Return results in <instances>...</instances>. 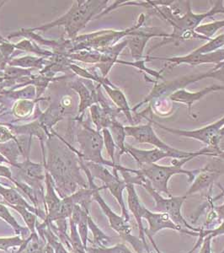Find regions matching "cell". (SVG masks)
Masks as SVG:
<instances>
[{"instance_id": "cell-31", "label": "cell", "mask_w": 224, "mask_h": 253, "mask_svg": "<svg viewBox=\"0 0 224 253\" xmlns=\"http://www.w3.org/2000/svg\"><path fill=\"white\" fill-rule=\"evenodd\" d=\"M222 235H224V219L222 220V223L219 227L216 228V229H213V230H203L202 229L201 232L199 233V240L196 242V244L195 245V247L191 249V252L194 253L196 250V248L201 247V243L203 242V239L205 237L209 236L210 237L213 239L216 236H222Z\"/></svg>"}, {"instance_id": "cell-19", "label": "cell", "mask_w": 224, "mask_h": 253, "mask_svg": "<svg viewBox=\"0 0 224 253\" xmlns=\"http://www.w3.org/2000/svg\"><path fill=\"white\" fill-rule=\"evenodd\" d=\"M126 153L135 160L139 167L157 164V162L161 161L162 159H175L174 156L170 153L164 152L157 148L152 150H140L134 147L126 145Z\"/></svg>"}, {"instance_id": "cell-10", "label": "cell", "mask_w": 224, "mask_h": 253, "mask_svg": "<svg viewBox=\"0 0 224 253\" xmlns=\"http://www.w3.org/2000/svg\"><path fill=\"white\" fill-rule=\"evenodd\" d=\"M12 176L14 181L21 182L24 184L29 186L35 193L37 194L38 199L42 202L44 206V193L43 181H45V172L43 167L41 164L33 163L30 159H26L24 162H18L13 165Z\"/></svg>"}, {"instance_id": "cell-23", "label": "cell", "mask_w": 224, "mask_h": 253, "mask_svg": "<svg viewBox=\"0 0 224 253\" xmlns=\"http://www.w3.org/2000/svg\"><path fill=\"white\" fill-rule=\"evenodd\" d=\"M37 231L38 235L43 240H46V243H48L52 247V249L54 251V253H71L58 240V237L55 236V234L53 233V231L49 224L46 225V227L43 230H37Z\"/></svg>"}, {"instance_id": "cell-32", "label": "cell", "mask_w": 224, "mask_h": 253, "mask_svg": "<svg viewBox=\"0 0 224 253\" xmlns=\"http://www.w3.org/2000/svg\"><path fill=\"white\" fill-rule=\"evenodd\" d=\"M102 136H103L104 144H105V146L107 148V153H108V155L111 157L112 163L115 165L118 164V163L115 162V160L116 145H115L114 139L112 138V133H111L109 128H103L102 129Z\"/></svg>"}, {"instance_id": "cell-18", "label": "cell", "mask_w": 224, "mask_h": 253, "mask_svg": "<svg viewBox=\"0 0 224 253\" xmlns=\"http://www.w3.org/2000/svg\"><path fill=\"white\" fill-rule=\"evenodd\" d=\"M100 84L102 85L104 89H106L107 94L109 95L112 101L114 102L115 106L117 107L120 112H123L125 116L127 117V120L129 122L131 126L136 125L134 119L132 118V109L130 108L129 103L127 101V97L124 94L123 91L117 87L115 86L107 78L101 77Z\"/></svg>"}, {"instance_id": "cell-34", "label": "cell", "mask_w": 224, "mask_h": 253, "mask_svg": "<svg viewBox=\"0 0 224 253\" xmlns=\"http://www.w3.org/2000/svg\"><path fill=\"white\" fill-rule=\"evenodd\" d=\"M15 48L19 49V50H22V51H26V52H35L40 56H46V55H51V53L48 52H45L43 50L39 48L36 44H33L29 40L21 41L19 43L15 44Z\"/></svg>"}, {"instance_id": "cell-20", "label": "cell", "mask_w": 224, "mask_h": 253, "mask_svg": "<svg viewBox=\"0 0 224 253\" xmlns=\"http://www.w3.org/2000/svg\"><path fill=\"white\" fill-rule=\"evenodd\" d=\"M71 86L78 93V95L80 96V103H79V109H78L79 113L84 112L87 107H91L94 103L97 102V95H95L94 92H90L89 89H87V87L83 83H81L80 81H76L75 83H73Z\"/></svg>"}, {"instance_id": "cell-2", "label": "cell", "mask_w": 224, "mask_h": 253, "mask_svg": "<svg viewBox=\"0 0 224 253\" xmlns=\"http://www.w3.org/2000/svg\"><path fill=\"white\" fill-rule=\"evenodd\" d=\"M213 3V8L205 13L195 14L191 10V2L187 7L186 13L182 15H175L170 9V6H158L154 9H151V15H157L162 20L170 24L173 27V32L170 34V38L164 39L161 42L158 46H154L153 48H157L158 46H164L166 44L173 42H181V41L191 40V39H198V40H207V38L197 34L195 30L201 25L202 20L208 17H212L217 14H224V1H212Z\"/></svg>"}, {"instance_id": "cell-25", "label": "cell", "mask_w": 224, "mask_h": 253, "mask_svg": "<svg viewBox=\"0 0 224 253\" xmlns=\"http://www.w3.org/2000/svg\"><path fill=\"white\" fill-rule=\"evenodd\" d=\"M224 47V33L219 35L216 38H212L208 41L207 43L204 44L203 46H200L198 48L193 50L192 53L194 54H207L210 52H215L219 49Z\"/></svg>"}, {"instance_id": "cell-42", "label": "cell", "mask_w": 224, "mask_h": 253, "mask_svg": "<svg viewBox=\"0 0 224 253\" xmlns=\"http://www.w3.org/2000/svg\"><path fill=\"white\" fill-rule=\"evenodd\" d=\"M5 3V1H2V2H0V9H1V7H2V6H3Z\"/></svg>"}, {"instance_id": "cell-39", "label": "cell", "mask_w": 224, "mask_h": 253, "mask_svg": "<svg viewBox=\"0 0 224 253\" xmlns=\"http://www.w3.org/2000/svg\"><path fill=\"white\" fill-rule=\"evenodd\" d=\"M8 63V61L4 58L3 53L0 50V69H4L6 67V63Z\"/></svg>"}, {"instance_id": "cell-35", "label": "cell", "mask_w": 224, "mask_h": 253, "mask_svg": "<svg viewBox=\"0 0 224 253\" xmlns=\"http://www.w3.org/2000/svg\"><path fill=\"white\" fill-rule=\"evenodd\" d=\"M14 139H15V138L13 132L6 126L0 125V144H4Z\"/></svg>"}, {"instance_id": "cell-29", "label": "cell", "mask_w": 224, "mask_h": 253, "mask_svg": "<svg viewBox=\"0 0 224 253\" xmlns=\"http://www.w3.org/2000/svg\"><path fill=\"white\" fill-rule=\"evenodd\" d=\"M42 58H35V57H23L20 58H14L8 62L10 66L23 67V68H40L42 64Z\"/></svg>"}, {"instance_id": "cell-14", "label": "cell", "mask_w": 224, "mask_h": 253, "mask_svg": "<svg viewBox=\"0 0 224 253\" xmlns=\"http://www.w3.org/2000/svg\"><path fill=\"white\" fill-rule=\"evenodd\" d=\"M143 219H146L149 224V228H145V236H148L150 240L153 238V236H155L156 234L163 230H176L181 233L187 234L189 236H196V237H198L199 236V233L197 232L187 230L175 224L167 213L152 212L146 207L144 208Z\"/></svg>"}, {"instance_id": "cell-22", "label": "cell", "mask_w": 224, "mask_h": 253, "mask_svg": "<svg viewBox=\"0 0 224 253\" xmlns=\"http://www.w3.org/2000/svg\"><path fill=\"white\" fill-rule=\"evenodd\" d=\"M111 133H112V138L115 141V145L119 149V156L118 158H120V156H122L123 154L126 153V144H125V138H126V131H125V126H122L119 122H112V124L110 125L109 127Z\"/></svg>"}, {"instance_id": "cell-12", "label": "cell", "mask_w": 224, "mask_h": 253, "mask_svg": "<svg viewBox=\"0 0 224 253\" xmlns=\"http://www.w3.org/2000/svg\"><path fill=\"white\" fill-rule=\"evenodd\" d=\"M147 62L151 60H163L167 62L164 69L166 68L172 69L174 67L179 66L181 64H188L190 66H196V65H201V64H207V63H213L215 64L216 66L213 70L220 69L224 67V47L219 49L215 52H210L207 54H194L190 52L189 54L186 56H181V57H172V58H153L147 56Z\"/></svg>"}, {"instance_id": "cell-13", "label": "cell", "mask_w": 224, "mask_h": 253, "mask_svg": "<svg viewBox=\"0 0 224 253\" xmlns=\"http://www.w3.org/2000/svg\"><path fill=\"white\" fill-rule=\"evenodd\" d=\"M163 38L164 39L170 38V34L164 32V30L158 27H144L138 28L132 34L127 37V46L129 47L131 55L134 62L144 59V49L146 47L148 42L152 38Z\"/></svg>"}, {"instance_id": "cell-1", "label": "cell", "mask_w": 224, "mask_h": 253, "mask_svg": "<svg viewBox=\"0 0 224 253\" xmlns=\"http://www.w3.org/2000/svg\"><path fill=\"white\" fill-rule=\"evenodd\" d=\"M48 140V158L44 161V168L52 175L55 189L60 199L73 195L78 187L88 188L89 183L81 175L80 157L69 145L61 146L58 139Z\"/></svg>"}, {"instance_id": "cell-24", "label": "cell", "mask_w": 224, "mask_h": 253, "mask_svg": "<svg viewBox=\"0 0 224 253\" xmlns=\"http://www.w3.org/2000/svg\"><path fill=\"white\" fill-rule=\"evenodd\" d=\"M88 225L89 230L92 232L94 236V242H92V243L95 248L107 247V245L112 242V237L107 236L100 228L98 227L97 224H95L90 215L88 218Z\"/></svg>"}, {"instance_id": "cell-41", "label": "cell", "mask_w": 224, "mask_h": 253, "mask_svg": "<svg viewBox=\"0 0 224 253\" xmlns=\"http://www.w3.org/2000/svg\"><path fill=\"white\" fill-rule=\"evenodd\" d=\"M216 158H219L220 160H222V161H224V151H219V152L217 154Z\"/></svg>"}, {"instance_id": "cell-28", "label": "cell", "mask_w": 224, "mask_h": 253, "mask_svg": "<svg viewBox=\"0 0 224 253\" xmlns=\"http://www.w3.org/2000/svg\"><path fill=\"white\" fill-rule=\"evenodd\" d=\"M90 215L89 211L86 210H82L80 218L78 219V221L76 223L77 228H78V234L80 236L81 241L83 242V246L87 248V242H89V225H88V218Z\"/></svg>"}, {"instance_id": "cell-6", "label": "cell", "mask_w": 224, "mask_h": 253, "mask_svg": "<svg viewBox=\"0 0 224 253\" xmlns=\"http://www.w3.org/2000/svg\"><path fill=\"white\" fill-rule=\"evenodd\" d=\"M102 189L103 187H98L94 189L93 200H95L100 205L105 215L107 216L109 220L110 226L112 230H115L123 241L128 242L136 253H144V251L147 253H151L149 248H147L141 239L132 235V226L130 225L129 222L127 221L123 216L118 215L117 213H115L104 200L100 194V191Z\"/></svg>"}, {"instance_id": "cell-40", "label": "cell", "mask_w": 224, "mask_h": 253, "mask_svg": "<svg viewBox=\"0 0 224 253\" xmlns=\"http://www.w3.org/2000/svg\"><path fill=\"white\" fill-rule=\"evenodd\" d=\"M3 163H7V164H9V161L7 160V159L4 157V156H2L1 154H0V164H3Z\"/></svg>"}, {"instance_id": "cell-36", "label": "cell", "mask_w": 224, "mask_h": 253, "mask_svg": "<svg viewBox=\"0 0 224 253\" xmlns=\"http://www.w3.org/2000/svg\"><path fill=\"white\" fill-rule=\"evenodd\" d=\"M212 240L213 238L209 236L203 239L199 253H212Z\"/></svg>"}, {"instance_id": "cell-26", "label": "cell", "mask_w": 224, "mask_h": 253, "mask_svg": "<svg viewBox=\"0 0 224 253\" xmlns=\"http://www.w3.org/2000/svg\"><path fill=\"white\" fill-rule=\"evenodd\" d=\"M16 212L20 213L24 221L27 225L31 233H37V215L36 213H32L29 210L26 208L20 207V206H9Z\"/></svg>"}, {"instance_id": "cell-4", "label": "cell", "mask_w": 224, "mask_h": 253, "mask_svg": "<svg viewBox=\"0 0 224 253\" xmlns=\"http://www.w3.org/2000/svg\"><path fill=\"white\" fill-rule=\"evenodd\" d=\"M194 158L173 159L170 166H161L158 164L143 166L138 170L139 174L149 181L152 187L158 192L166 194L168 198L172 197L169 189V181L173 175H185L188 177V182H192L201 169L185 170L183 168L186 163Z\"/></svg>"}, {"instance_id": "cell-38", "label": "cell", "mask_w": 224, "mask_h": 253, "mask_svg": "<svg viewBox=\"0 0 224 253\" xmlns=\"http://www.w3.org/2000/svg\"><path fill=\"white\" fill-rule=\"evenodd\" d=\"M219 151H224V127L220 132V141L219 144Z\"/></svg>"}, {"instance_id": "cell-11", "label": "cell", "mask_w": 224, "mask_h": 253, "mask_svg": "<svg viewBox=\"0 0 224 253\" xmlns=\"http://www.w3.org/2000/svg\"><path fill=\"white\" fill-rule=\"evenodd\" d=\"M152 124L158 125V127L165 130L167 132L181 136L187 138H193L195 140L201 141V143L206 144V146L210 147L212 150H214L217 154L219 152V144L220 141V132L224 127V117L219 119V121L209 124L207 126H203L198 129L194 130H182L176 129L173 127H167L163 126L162 124L154 122L152 119Z\"/></svg>"}, {"instance_id": "cell-21", "label": "cell", "mask_w": 224, "mask_h": 253, "mask_svg": "<svg viewBox=\"0 0 224 253\" xmlns=\"http://www.w3.org/2000/svg\"><path fill=\"white\" fill-rule=\"evenodd\" d=\"M0 219H3V221L9 224L15 231L16 236H20L23 239H26L30 236H28V234H31L29 229L21 226L15 219V217L9 212V209L3 204H0Z\"/></svg>"}, {"instance_id": "cell-8", "label": "cell", "mask_w": 224, "mask_h": 253, "mask_svg": "<svg viewBox=\"0 0 224 253\" xmlns=\"http://www.w3.org/2000/svg\"><path fill=\"white\" fill-rule=\"evenodd\" d=\"M208 78L215 79L224 84V67L217 70L212 69L208 72L203 73V74L185 75V76L175 79L173 81H164L162 83H158L156 81L154 82V85L152 87V90L147 96V100L149 101L160 100L161 98L167 97L178 89H186V87L190 84L198 82Z\"/></svg>"}, {"instance_id": "cell-37", "label": "cell", "mask_w": 224, "mask_h": 253, "mask_svg": "<svg viewBox=\"0 0 224 253\" xmlns=\"http://www.w3.org/2000/svg\"><path fill=\"white\" fill-rule=\"evenodd\" d=\"M219 187L221 188L222 192H223V194H224V188L222 187L221 185L219 184ZM214 210V212H215L216 214H217V218L219 219V220L222 221V220H224V202L223 205H220V206H215V207H213V209Z\"/></svg>"}, {"instance_id": "cell-3", "label": "cell", "mask_w": 224, "mask_h": 253, "mask_svg": "<svg viewBox=\"0 0 224 253\" xmlns=\"http://www.w3.org/2000/svg\"><path fill=\"white\" fill-rule=\"evenodd\" d=\"M108 1H96L88 0L82 1L78 0L73 3V5L66 14L61 16L58 20L44 26H39L34 29H29L30 32L33 31H48L52 27L63 26L65 29L69 38L75 39L78 32L86 26L89 20H92L94 16L98 15L99 13L106 9Z\"/></svg>"}, {"instance_id": "cell-5", "label": "cell", "mask_w": 224, "mask_h": 253, "mask_svg": "<svg viewBox=\"0 0 224 253\" xmlns=\"http://www.w3.org/2000/svg\"><path fill=\"white\" fill-rule=\"evenodd\" d=\"M146 118L149 123L144 125H134V126H125L126 134L135 139L136 141L141 144H151L158 150H163L164 152L170 153L174 156L175 159L195 158L196 156H207L215 157V154L211 148L206 146L203 149L195 152L183 151L174 147L165 144L161 138L157 135L155 131L152 127V118H148L147 116L143 115Z\"/></svg>"}, {"instance_id": "cell-7", "label": "cell", "mask_w": 224, "mask_h": 253, "mask_svg": "<svg viewBox=\"0 0 224 253\" xmlns=\"http://www.w3.org/2000/svg\"><path fill=\"white\" fill-rule=\"evenodd\" d=\"M141 187H144V189L152 196V199L154 200L155 203L154 212L167 213L175 224L187 230H192L197 233H200L202 230V228L193 227L192 225H190L187 221V219H185L184 216L182 215L181 209L187 199V196H178V197L172 196L170 198H164L160 193L152 187L151 183L146 178L141 185Z\"/></svg>"}, {"instance_id": "cell-43", "label": "cell", "mask_w": 224, "mask_h": 253, "mask_svg": "<svg viewBox=\"0 0 224 253\" xmlns=\"http://www.w3.org/2000/svg\"><path fill=\"white\" fill-rule=\"evenodd\" d=\"M224 253V251H223V252H222V253Z\"/></svg>"}, {"instance_id": "cell-17", "label": "cell", "mask_w": 224, "mask_h": 253, "mask_svg": "<svg viewBox=\"0 0 224 253\" xmlns=\"http://www.w3.org/2000/svg\"><path fill=\"white\" fill-rule=\"evenodd\" d=\"M127 192V204H128V210L134 216L136 222L138 224V230H139V238L141 239L144 245L147 248H149V245L147 243L146 236H145V227L143 224V214H144V206L142 205L140 199L138 197L135 185L132 183H127L126 187Z\"/></svg>"}, {"instance_id": "cell-33", "label": "cell", "mask_w": 224, "mask_h": 253, "mask_svg": "<svg viewBox=\"0 0 224 253\" xmlns=\"http://www.w3.org/2000/svg\"><path fill=\"white\" fill-rule=\"evenodd\" d=\"M26 239L21 238L20 236H15L14 237H0V251L9 252V249L20 248Z\"/></svg>"}, {"instance_id": "cell-27", "label": "cell", "mask_w": 224, "mask_h": 253, "mask_svg": "<svg viewBox=\"0 0 224 253\" xmlns=\"http://www.w3.org/2000/svg\"><path fill=\"white\" fill-rule=\"evenodd\" d=\"M224 20H216L211 23L203 24L200 26L195 30V32L197 34L201 35L202 37L207 38L208 40H211L213 38V36L219 32V30L224 28Z\"/></svg>"}, {"instance_id": "cell-9", "label": "cell", "mask_w": 224, "mask_h": 253, "mask_svg": "<svg viewBox=\"0 0 224 253\" xmlns=\"http://www.w3.org/2000/svg\"><path fill=\"white\" fill-rule=\"evenodd\" d=\"M77 139L80 146V158L83 161L109 166L112 169L117 167L119 164H113L112 161H106L102 156L104 140L100 131H95L90 126L83 125V129L78 132Z\"/></svg>"}, {"instance_id": "cell-15", "label": "cell", "mask_w": 224, "mask_h": 253, "mask_svg": "<svg viewBox=\"0 0 224 253\" xmlns=\"http://www.w3.org/2000/svg\"><path fill=\"white\" fill-rule=\"evenodd\" d=\"M224 171V164L221 161H213L203 168H201L200 172L195 175L192 184L185 195H192L194 193H200L207 188H212L213 183L219 178Z\"/></svg>"}, {"instance_id": "cell-30", "label": "cell", "mask_w": 224, "mask_h": 253, "mask_svg": "<svg viewBox=\"0 0 224 253\" xmlns=\"http://www.w3.org/2000/svg\"><path fill=\"white\" fill-rule=\"evenodd\" d=\"M86 251L88 253H132V251L127 248V245L124 243H118L114 247H111V248H107V247L88 248L87 247Z\"/></svg>"}, {"instance_id": "cell-16", "label": "cell", "mask_w": 224, "mask_h": 253, "mask_svg": "<svg viewBox=\"0 0 224 253\" xmlns=\"http://www.w3.org/2000/svg\"><path fill=\"white\" fill-rule=\"evenodd\" d=\"M222 90H224V85H220V84H213L211 86L206 87L204 89H201L199 91H195V92L188 91L186 89H180L169 95L168 98L170 99V101H173V102L185 104L188 108L189 115L193 119H195L197 118L195 114H193L192 112L193 105L195 101H200L210 93L222 91Z\"/></svg>"}]
</instances>
